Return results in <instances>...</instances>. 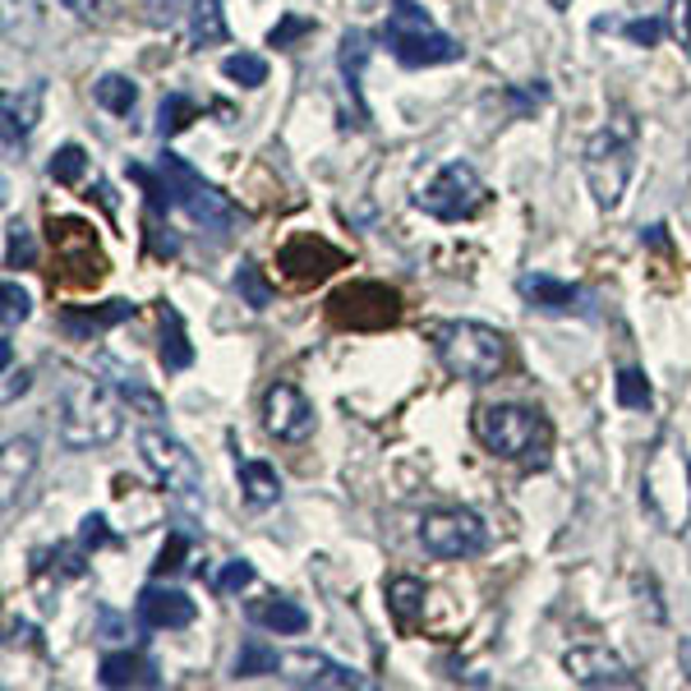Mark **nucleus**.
Returning a JSON list of instances; mask_svg holds the SVG:
<instances>
[{"label": "nucleus", "instance_id": "nucleus-16", "mask_svg": "<svg viewBox=\"0 0 691 691\" xmlns=\"http://www.w3.org/2000/svg\"><path fill=\"white\" fill-rule=\"evenodd\" d=\"M563 668L576 687H637L641 678L631 674L623 655H613L608 645H571L563 655Z\"/></svg>", "mask_w": 691, "mask_h": 691}, {"label": "nucleus", "instance_id": "nucleus-33", "mask_svg": "<svg viewBox=\"0 0 691 691\" xmlns=\"http://www.w3.org/2000/svg\"><path fill=\"white\" fill-rule=\"evenodd\" d=\"M425 581H419V576H392L388 581V608L397 613L401 623H411L419 608H425Z\"/></svg>", "mask_w": 691, "mask_h": 691}, {"label": "nucleus", "instance_id": "nucleus-1", "mask_svg": "<svg viewBox=\"0 0 691 691\" xmlns=\"http://www.w3.org/2000/svg\"><path fill=\"white\" fill-rule=\"evenodd\" d=\"M55 419H61V443L74 452L106 448L125 429V401L111 382L98 374H65L55 392Z\"/></svg>", "mask_w": 691, "mask_h": 691}, {"label": "nucleus", "instance_id": "nucleus-28", "mask_svg": "<svg viewBox=\"0 0 691 691\" xmlns=\"http://www.w3.org/2000/svg\"><path fill=\"white\" fill-rule=\"evenodd\" d=\"M92 102H98L102 111H111V115H129L134 106H139V84L125 79V74H102V79L92 84Z\"/></svg>", "mask_w": 691, "mask_h": 691}, {"label": "nucleus", "instance_id": "nucleus-39", "mask_svg": "<svg viewBox=\"0 0 691 691\" xmlns=\"http://www.w3.org/2000/svg\"><path fill=\"white\" fill-rule=\"evenodd\" d=\"M185 558H189V535L171 530L162 553H158V563H152V571H158V576H176V571H185Z\"/></svg>", "mask_w": 691, "mask_h": 691}, {"label": "nucleus", "instance_id": "nucleus-4", "mask_svg": "<svg viewBox=\"0 0 691 691\" xmlns=\"http://www.w3.org/2000/svg\"><path fill=\"white\" fill-rule=\"evenodd\" d=\"M425 337L434 341V355L443 360V369L452 378H466V382H493L507 364V337L489 328V323H475V318H443V323H429Z\"/></svg>", "mask_w": 691, "mask_h": 691}, {"label": "nucleus", "instance_id": "nucleus-2", "mask_svg": "<svg viewBox=\"0 0 691 691\" xmlns=\"http://www.w3.org/2000/svg\"><path fill=\"white\" fill-rule=\"evenodd\" d=\"M475 438L485 443L493 456L516 461L526 470H544L549 452H553V425L544 411L522 406V401H489L475 411Z\"/></svg>", "mask_w": 691, "mask_h": 691}, {"label": "nucleus", "instance_id": "nucleus-23", "mask_svg": "<svg viewBox=\"0 0 691 691\" xmlns=\"http://www.w3.org/2000/svg\"><path fill=\"white\" fill-rule=\"evenodd\" d=\"M37 470V438L18 434L5 438V456H0V479H5V503H14V493L28 485V475Z\"/></svg>", "mask_w": 691, "mask_h": 691}, {"label": "nucleus", "instance_id": "nucleus-50", "mask_svg": "<svg viewBox=\"0 0 691 691\" xmlns=\"http://www.w3.org/2000/svg\"><path fill=\"white\" fill-rule=\"evenodd\" d=\"M678 664H682V678L691 682V637L682 641V650H678Z\"/></svg>", "mask_w": 691, "mask_h": 691}, {"label": "nucleus", "instance_id": "nucleus-30", "mask_svg": "<svg viewBox=\"0 0 691 691\" xmlns=\"http://www.w3.org/2000/svg\"><path fill=\"white\" fill-rule=\"evenodd\" d=\"M230 286H236V296H240V304H249V310H267V304H273V281L263 277V267L259 263H240L236 267V277H230Z\"/></svg>", "mask_w": 691, "mask_h": 691}, {"label": "nucleus", "instance_id": "nucleus-35", "mask_svg": "<svg viewBox=\"0 0 691 691\" xmlns=\"http://www.w3.org/2000/svg\"><path fill=\"white\" fill-rule=\"evenodd\" d=\"M613 397H618L623 411H650V401H655V392H650L641 369H618V378H613Z\"/></svg>", "mask_w": 691, "mask_h": 691}, {"label": "nucleus", "instance_id": "nucleus-27", "mask_svg": "<svg viewBox=\"0 0 691 691\" xmlns=\"http://www.w3.org/2000/svg\"><path fill=\"white\" fill-rule=\"evenodd\" d=\"M189 37H194V47H222L230 28H226V10L222 0H194V10H189Z\"/></svg>", "mask_w": 691, "mask_h": 691}, {"label": "nucleus", "instance_id": "nucleus-31", "mask_svg": "<svg viewBox=\"0 0 691 691\" xmlns=\"http://www.w3.org/2000/svg\"><path fill=\"white\" fill-rule=\"evenodd\" d=\"M84 544L74 549V544H55V549H47V553H33V571H51V576H65V581H79V576L88 571V563H84Z\"/></svg>", "mask_w": 691, "mask_h": 691}, {"label": "nucleus", "instance_id": "nucleus-12", "mask_svg": "<svg viewBox=\"0 0 691 691\" xmlns=\"http://www.w3.org/2000/svg\"><path fill=\"white\" fill-rule=\"evenodd\" d=\"M263 429L273 434L277 443H304V438H314V429H318V411L296 382L277 378L263 388Z\"/></svg>", "mask_w": 691, "mask_h": 691}, {"label": "nucleus", "instance_id": "nucleus-44", "mask_svg": "<svg viewBox=\"0 0 691 691\" xmlns=\"http://www.w3.org/2000/svg\"><path fill=\"white\" fill-rule=\"evenodd\" d=\"M5 332H14V323H24L28 314H33V300H28V291L18 281H5Z\"/></svg>", "mask_w": 691, "mask_h": 691}, {"label": "nucleus", "instance_id": "nucleus-9", "mask_svg": "<svg viewBox=\"0 0 691 691\" xmlns=\"http://www.w3.org/2000/svg\"><path fill=\"white\" fill-rule=\"evenodd\" d=\"M419 544H425L429 558H443V563L479 558L489 549V526L470 507H438L419 522Z\"/></svg>", "mask_w": 691, "mask_h": 691}, {"label": "nucleus", "instance_id": "nucleus-3", "mask_svg": "<svg viewBox=\"0 0 691 691\" xmlns=\"http://www.w3.org/2000/svg\"><path fill=\"white\" fill-rule=\"evenodd\" d=\"M641 507L655 516V526L668 535L691 530V456L674 434H659L655 448L645 452Z\"/></svg>", "mask_w": 691, "mask_h": 691}, {"label": "nucleus", "instance_id": "nucleus-37", "mask_svg": "<svg viewBox=\"0 0 691 691\" xmlns=\"http://www.w3.org/2000/svg\"><path fill=\"white\" fill-rule=\"evenodd\" d=\"M84 171H88V152L79 143H65V148H55V158L47 162V176L55 185H79L84 180Z\"/></svg>", "mask_w": 691, "mask_h": 691}, {"label": "nucleus", "instance_id": "nucleus-19", "mask_svg": "<svg viewBox=\"0 0 691 691\" xmlns=\"http://www.w3.org/2000/svg\"><path fill=\"white\" fill-rule=\"evenodd\" d=\"M98 374L111 382L115 392H121V401H129V411L152 415V419L166 415V401H162L158 392H152L148 382H143V374H139V369H129L125 360H115V355H98Z\"/></svg>", "mask_w": 691, "mask_h": 691}, {"label": "nucleus", "instance_id": "nucleus-29", "mask_svg": "<svg viewBox=\"0 0 691 691\" xmlns=\"http://www.w3.org/2000/svg\"><path fill=\"white\" fill-rule=\"evenodd\" d=\"M281 668V655H277V645H267L263 637H249L240 645V655H236V678H267V674H277Z\"/></svg>", "mask_w": 691, "mask_h": 691}, {"label": "nucleus", "instance_id": "nucleus-21", "mask_svg": "<svg viewBox=\"0 0 691 691\" xmlns=\"http://www.w3.org/2000/svg\"><path fill=\"white\" fill-rule=\"evenodd\" d=\"M98 678L102 687H162L158 678V664L143 659V655H134V650H111V655H102L98 664Z\"/></svg>", "mask_w": 691, "mask_h": 691}, {"label": "nucleus", "instance_id": "nucleus-25", "mask_svg": "<svg viewBox=\"0 0 691 691\" xmlns=\"http://www.w3.org/2000/svg\"><path fill=\"white\" fill-rule=\"evenodd\" d=\"M369 33H360V28H351L341 37V51H337V65H341V79H346V88H351V102H355V115L364 121V102H360V74H364V65H369Z\"/></svg>", "mask_w": 691, "mask_h": 691}, {"label": "nucleus", "instance_id": "nucleus-40", "mask_svg": "<svg viewBox=\"0 0 691 691\" xmlns=\"http://www.w3.org/2000/svg\"><path fill=\"white\" fill-rule=\"evenodd\" d=\"M304 33H314V18H310V14H286L281 24L267 33V47H277V51H281V47H291L296 37H304Z\"/></svg>", "mask_w": 691, "mask_h": 691}, {"label": "nucleus", "instance_id": "nucleus-32", "mask_svg": "<svg viewBox=\"0 0 691 691\" xmlns=\"http://www.w3.org/2000/svg\"><path fill=\"white\" fill-rule=\"evenodd\" d=\"M199 115V102L185 98V92H166L158 106V139H176L180 129H189V121Z\"/></svg>", "mask_w": 691, "mask_h": 691}, {"label": "nucleus", "instance_id": "nucleus-38", "mask_svg": "<svg viewBox=\"0 0 691 691\" xmlns=\"http://www.w3.org/2000/svg\"><path fill=\"white\" fill-rule=\"evenodd\" d=\"M503 102H507V111L516 115V121H530V115L549 102V88H544L540 79H535L530 88H516V84H512V88H503Z\"/></svg>", "mask_w": 691, "mask_h": 691}, {"label": "nucleus", "instance_id": "nucleus-47", "mask_svg": "<svg viewBox=\"0 0 691 691\" xmlns=\"http://www.w3.org/2000/svg\"><path fill=\"white\" fill-rule=\"evenodd\" d=\"M28 382H33V374H28V369H5V401L24 397V392H28Z\"/></svg>", "mask_w": 691, "mask_h": 691}, {"label": "nucleus", "instance_id": "nucleus-14", "mask_svg": "<svg viewBox=\"0 0 691 691\" xmlns=\"http://www.w3.org/2000/svg\"><path fill=\"white\" fill-rule=\"evenodd\" d=\"M277 678L291 682V687H318V691H360V687H369L364 674L328 659L323 650H286Z\"/></svg>", "mask_w": 691, "mask_h": 691}, {"label": "nucleus", "instance_id": "nucleus-34", "mask_svg": "<svg viewBox=\"0 0 691 691\" xmlns=\"http://www.w3.org/2000/svg\"><path fill=\"white\" fill-rule=\"evenodd\" d=\"M222 74L230 84H240V88H263L267 84V61L259 51H236V55H226V61H222Z\"/></svg>", "mask_w": 691, "mask_h": 691}, {"label": "nucleus", "instance_id": "nucleus-13", "mask_svg": "<svg viewBox=\"0 0 691 691\" xmlns=\"http://www.w3.org/2000/svg\"><path fill=\"white\" fill-rule=\"evenodd\" d=\"M47 240L55 249L61 267H70V281H98L102 277V249H98V236H92L88 222H74V217H51L47 222Z\"/></svg>", "mask_w": 691, "mask_h": 691}, {"label": "nucleus", "instance_id": "nucleus-22", "mask_svg": "<svg viewBox=\"0 0 691 691\" xmlns=\"http://www.w3.org/2000/svg\"><path fill=\"white\" fill-rule=\"evenodd\" d=\"M244 613H249V623L277 631V637H300V631L310 627V613H304L296 600H286V594H267V600H254Z\"/></svg>", "mask_w": 691, "mask_h": 691}, {"label": "nucleus", "instance_id": "nucleus-26", "mask_svg": "<svg viewBox=\"0 0 691 691\" xmlns=\"http://www.w3.org/2000/svg\"><path fill=\"white\" fill-rule=\"evenodd\" d=\"M162 364L171 374H180V369L194 364V346H189L185 318H180V310H171V304H162Z\"/></svg>", "mask_w": 691, "mask_h": 691}, {"label": "nucleus", "instance_id": "nucleus-43", "mask_svg": "<svg viewBox=\"0 0 691 691\" xmlns=\"http://www.w3.org/2000/svg\"><path fill=\"white\" fill-rule=\"evenodd\" d=\"M664 33H668L664 18H627V24H623V37H627V42H637V47H655Z\"/></svg>", "mask_w": 691, "mask_h": 691}, {"label": "nucleus", "instance_id": "nucleus-46", "mask_svg": "<svg viewBox=\"0 0 691 691\" xmlns=\"http://www.w3.org/2000/svg\"><path fill=\"white\" fill-rule=\"evenodd\" d=\"M61 5L79 18H92V24H106L111 18V0H61Z\"/></svg>", "mask_w": 691, "mask_h": 691}, {"label": "nucleus", "instance_id": "nucleus-10", "mask_svg": "<svg viewBox=\"0 0 691 691\" xmlns=\"http://www.w3.org/2000/svg\"><path fill=\"white\" fill-rule=\"evenodd\" d=\"M139 452H143V461H148V470L166 485V493L185 498V503H199V493H203V466H199V456L189 452L176 434L143 429V434H139Z\"/></svg>", "mask_w": 691, "mask_h": 691}, {"label": "nucleus", "instance_id": "nucleus-18", "mask_svg": "<svg viewBox=\"0 0 691 691\" xmlns=\"http://www.w3.org/2000/svg\"><path fill=\"white\" fill-rule=\"evenodd\" d=\"M139 623L143 627H158V631H180V627H189L194 623V600H189L185 590H176V586H143L139 590Z\"/></svg>", "mask_w": 691, "mask_h": 691}, {"label": "nucleus", "instance_id": "nucleus-41", "mask_svg": "<svg viewBox=\"0 0 691 691\" xmlns=\"http://www.w3.org/2000/svg\"><path fill=\"white\" fill-rule=\"evenodd\" d=\"M664 24H668V37H674V42L687 51L691 47V0H668Z\"/></svg>", "mask_w": 691, "mask_h": 691}, {"label": "nucleus", "instance_id": "nucleus-17", "mask_svg": "<svg viewBox=\"0 0 691 691\" xmlns=\"http://www.w3.org/2000/svg\"><path fill=\"white\" fill-rule=\"evenodd\" d=\"M277 267L291 281H323V277H332L337 267H346V254L323 236H296L277 249Z\"/></svg>", "mask_w": 691, "mask_h": 691}, {"label": "nucleus", "instance_id": "nucleus-45", "mask_svg": "<svg viewBox=\"0 0 691 691\" xmlns=\"http://www.w3.org/2000/svg\"><path fill=\"white\" fill-rule=\"evenodd\" d=\"M79 544L92 553V549H102V544H111V526H106V516L102 512H88L84 522H79Z\"/></svg>", "mask_w": 691, "mask_h": 691}, {"label": "nucleus", "instance_id": "nucleus-24", "mask_svg": "<svg viewBox=\"0 0 691 691\" xmlns=\"http://www.w3.org/2000/svg\"><path fill=\"white\" fill-rule=\"evenodd\" d=\"M236 475H240V489L254 507H273L281 498V475H277V466H267V461L236 456Z\"/></svg>", "mask_w": 691, "mask_h": 691}, {"label": "nucleus", "instance_id": "nucleus-7", "mask_svg": "<svg viewBox=\"0 0 691 691\" xmlns=\"http://www.w3.org/2000/svg\"><path fill=\"white\" fill-rule=\"evenodd\" d=\"M158 166H162V176H166V185H171V199H176V208H180V213L194 222V226L213 230V236H226V230L240 222L236 203H230L217 185H208L199 171L180 158V152L166 148L162 158H158Z\"/></svg>", "mask_w": 691, "mask_h": 691}, {"label": "nucleus", "instance_id": "nucleus-48", "mask_svg": "<svg viewBox=\"0 0 691 691\" xmlns=\"http://www.w3.org/2000/svg\"><path fill=\"white\" fill-rule=\"evenodd\" d=\"M10 645H33V627L18 623V618H10Z\"/></svg>", "mask_w": 691, "mask_h": 691}, {"label": "nucleus", "instance_id": "nucleus-42", "mask_svg": "<svg viewBox=\"0 0 691 691\" xmlns=\"http://www.w3.org/2000/svg\"><path fill=\"white\" fill-rule=\"evenodd\" d=\"M249 581H254V567H249L244 558H230V563H226V567L213 576V586H217L222 594H240Z\"/></svg>", "mask_w": 691, "mask_h": 691}, {"label": "nucleus", "instance_id": "nucleus-20", "mask_svg": "<svg viewBox=\"0 0 691 691\" xmlns=\"http://www.w3.org/2000/svg\"><path fill=\"white\" fill-rule=\"evenodd\" d=\"M134 318V300H106V304H88V310H79V304H65L61 310V328L74 337V341H88L98 337L106 328H115V323Z\"/></svg>", "mask_w": 691, "mask_h": 691}, {"label": "nucleus", "instance_id": "nucleus-6", "mask_svg": "<svg viewBox=\"0 0 691 691\" xmlns=\"http://www.w3.org/2000/svg\"><path fill=\"white\" fill-rule=\"evenodd\" d=\"M382 42H388V51L406 70H434V65L461 61V42L438 28L429 10L415 5V0H397V10L382 24Z\"/></svg>", "mask_w": 691, "mask_h": 691}, {"label": "nucleus", "instance_id": "nucleus-15", "mask_svg": "<svg viewBox=\"0 0 691 691\" xmlns=\"http://www.w3.org/2000/svg\"><path fill=\"white\" fill-rule=\"evenodd\" d=\"M516 291H522V300L540 314H563V318H594L600 314V304H594V296L586 291V286L549 277V273H526L522 281H516Z\"/></svg>", "mask_w": 691, "mask_h": 691}, {"label": "nucleus", "instance_id": "nucleus-49", "mask_svg": "<svg viewBox=\"0 0 691 691\" xmlns=\"http://www.w3.org/2000/svg\"><path fill=\"white\" fill-rule=\"evenodd\" d=\"M102 631H106V637H102V641H115V637H121V631H125V623H121V618H115V613H106V618H102Z\"/></svg>", "mask_w": 691, "mask_h": 691}, {"label": "nucleus", "instance_id": "nucleus-11", "mask_svg": "<svg viewBox=\"0 0 691 691\" xmlns=\"http://www.w3.org/2000/svg\"><path fill=\"white\" fill-rule=\"evenodd\" d=\"M328 314L341 328H392L401 318V296L382 281H351L328 300Z\"/></svg>", "mask_w": 691, "mask_h": 691}, {"label": "nucleus", "instance_id": "nucleus-51", "mask_svg": "<svg viewBox=\"0 0 691 691\" xmlns=\"http://www.w3.org/2000/svg\"><path fill=\"white\" fill-rule=\"evenodd\" d=\"M549 5H553V10H571V0H549Z\"/></svg>", "mask_w": 691, "mask_h": 691}, {"label": "nucleus", "instance_id": "nucleus-8", "mask_svg": "<svg viewBox=\"0 0 691 691\" xmlns=\"http://www.w3.org/2000/svg\"><path fill=\"white\" fill-rule=\"evenodd\" d=\"M485 203H489V189H485V180L475 176L470 162H448V166L438 171V176L415 194L419 213H429V217H438V222H466V217H475Z\"/></svg>", "mask_w": 691, "mask_h": 691}, {"label": "nucleus", "instance_id": "nucleus-5", "mask_svg": "<svg viewBox=\"0 0 691 691\" xmlns=\"http://www.w3.org/2000/svg\"><path fill=\"white\" fill-rule=\"evenodd\" d=\"M631 166H637V121H631L627 111H613V121L594 129L586 139V152H581L586 185L604 213H613V208L623 203Z\"/></svg>", "mask_w": 691, "mask_h": 691}, {"label": "nucleus", "instance_id": "nucleus-36", "mask_svg": "<svg viewBox=\"0 0 691 691\" xmlns=\"http://www.w3.org/2000/svg\"><path fill=\"white\" fill-rule=\"evenodd\" d=\"M37 263V240H33V230L18 222V217H10L5 222V267H33Z\"/></svg>", "mask_w": 691, "mask_h": 691}]
</instances>
